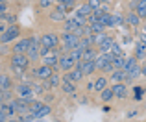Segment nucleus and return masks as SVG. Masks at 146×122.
I'll list each match as a JSON object with an SVG mask.
<instances>
[{"instance_id": "nucleus-1", "label": "nucleus", "mask_w": 146, "mask_h": 122, "mask_svg": "<svg viewBox=\"0 0 146 122\" xmlns=\"http://www.w3.org/2000/svg\"><path fill=\"white\" fill-rule=\"evenodd\" d=\"M59 44V37L56 33H43L41 35V46L48 48V50H56Z\"/></svg>"}, {"instance_id": "nucleus-2", "label": "nucleus", "mask_w": 146, "mask_h": 122, "mask_svg": "<svg viewBox=\"0 0 146 122\" xmlns=\"http://www.w3.org/2000/svg\"><path fill=\"white\" fill-rule=\"evenodd\" d=\"M28 65H30V58L26 54H13V56H11V67H13V68L26 70Z\"/></svg>"}, {"instance_id": "nucleus-3", "label": "nucleus", "mask_w": 146, "mask_h": 122, "mask_svg": "<svg viewBox=\"0 0 146 122\" xmlns=\"http://www.w3.org/2000/svg\"><path fill=\"white\" fill-rule=\"evenodd\" d=\"M19 35H21V28H19L17 24L7 26V30L2 33V44H7V43H11V41H15Z\"/></svg>"}, {"instance_id": "nucleus-4", "label": "nucleus", "mask_w": 146, "mask_h": 122, "mask_svg": "<svg viewBox=\"0 0 146 122\" xmlns=\"http://www.w3.org/2000/svg\"><path fill=\"white\" fill-rule=\"evenodd\" d=\"M15 93H17V98H24V100H32L33 96V87H30L28 83H19L17 87H15Z\"/></svg>"}, {"instance_id": "nucleus-5", "label": "nucleus", "mask_w": 146, "mask_h": 122, "mask_svg": "<svg viewBox=\"0 0 146 122\" xmlns=\"http://www.w3.org/2000/svg\"><path fill=\"white\" fill-rule=\"evenodd\" d=\"M30 46H32V41L30 39H21V41H17L11 48H13V54H28Z\"/></svg>"}, {"instance_id": "nucleus-6", "label": "nucleus", "mask_w": 146, "mask_h": 122, "mask_svg": "<svg viewBox=\"0 0 146 122\" xmlns=\"http://www.w3.org/2000/svg\"><path fill=\"white\" fill-rule=\"evenodd\" d=\"M54 68L52 67H48V65H41L39 68H35V72H33V74L37 76V78H41V80H50L54 76Z\"/></svg>"}, {"instance_id": "nucleus-7", "label": "nucleus", "mask_w": 146, "mask_h": 122, "mask_svg": "<svg viewBox=\"0 0 146 122\" xmlns=\"http://www.w3.org/2000/svg\"><path fill=\"white\" fill-rule=\"evenodd\" d=\"M74 63L76 61L70 58L68 54H65V56H61L59 58V68L61 70H65V72H68V70H72V67H74Z\"/></svg>"}, {"instance_id": "nucleus-8", "label": "nucleus", "mask_w": 146, "mask_h": 122, "mask_svg": "<svg viewBox=\"0 0 146 122\" xmlns=\"http://www.w3.org/2000/svg\"><path fill=\"white\" fill-rule=\"evenodd\" d=\"M78 68H82L83 74L89 76L96 70V65H94V61H78Z\"/></svg>"}, {"instance_id": "nucleus-9", "label": "nucleus", "mask_w": 146, "mask_h": 122, "mask_svg": "<svg viewBox=\"0 0 146 122\" xmlns=\"http://www.w3.org/2000/svg\"><path fill=\"white\" fill-rule=\"evenodd\" d=\"M113 93H115V96H118V98H126L128 96V85L126 83H113Z\"/></svg>"}, {"instance_id": "nucleus-10", "label": "nucleus", "mask_w": 146, "mask_h": 122, "mask_svg": "<svg viewBox=\"0 0 146 122\" xmlns=\"http://www.w3.org/2000/svg\"><path fill=\"white\" fill-rule=\"evenodd\" d=\"M141 21H143V19H141L135 11H129V13L124 17V22H126V24H129V26H139Z\"/></svg>"}, {"instance_id": "nucleus-11", "label": "nucleus", "mask_w": 146, "mask_h": 122, "mask_svg": "<svg viewBox=\"0 0 146 122\" xmlns=\"http://www.w3.org/2000/svg\"><path fill=\"white\" fill-rule=\"evenodd\" d=\"M126 76H128V72L122 70V68H118V70H113V72H111V78L109 80L113 83H122L126 80Z\"/></svg>"}, {"instance_id": "nucleus-12", "label": "nucleus", "mask_w": 146, "mask_h": 122, "mask_svg": "<svg viewBox=\"0 0 146 122\" xmlns=\"http://www.w3.org/2000/svg\"><path fill=\"white\" fill-rule=\"evenodd\" d=\"M63 26H65V32H72V33H74L78 28H82V26H80L78 22H76V19H74V17L67 19V21L63 22Z\"/></svg>"}, {"instance_id": "nucleus-13", "label": "nucleus", "mask_w": 146, "mask_h": 122, "mask_svg": "<svg viewBox=\"0 0 146 122\" xmlns=\"http://www.w3.org/2000/svg\"><path fill=\"white\" fill-rule=\"evenodd\" d=\"M67 13H63V11H59V9H54L52 13H50V21L52 22H65L67 21Z\"/></svg>"}, {"instance_id": "nucleus-14", "label": "nucleus", "mask_w": 146, "mask_h": 122, "mask_svg": "<svg viewBox=\"0 0 146 122\" xmlns=\"http://www.w3.org/2000/svg\"><path fill=\"white\" fill-rule=\"evenodd\" d=\"M96 58H98L96 50L91 46V48H87V50H83V58H82V61H94Z\"/></svg>"}, {"instance_id": "nucleus-15", "label": "nucleus", "mask_w": 146, "mask_h": 122, "mask_svg": "<svg viewBox=\"0 0 146 122\" xmlns=\"http://www.w3.org/2000/svg\"><path fill=\"white\" fill-rule=\"evenodd\" d=\"M94 13V9L89 6V4H82V6L78 7V11H76V15H80V17H87V15Z\"/></svg>"}, {"instance_id": "nucleus-16", "label": "nucleus", "mask_w": 146, "mask_h": 122, "mask_svg": "<svg viewBox=\"0 0 146 122\" xmlns=\"http://www.w3.org/2000/svg\"><path fill=\"white\" fill-rule=\"evenodd\" d=\"M115 41L111 39V37H107L106 41H104L102 44H100V54H107V52H111V48H113Z\"/></svg>"}, {"instance_id": "nucleus-17", "label": "nucleus", "mask_w": 146, "mask_h": 122, "mask_svg": "<svg viewBox=\"0 0 146 122\" xmlns=\"http://www.w3.org/2000/svg\"><path fill=\"white\" fill-rule=\"evenodd\" d=\"M135 13L139 15L141 19H146V0H139L135 6Z\"/></svg>"}, {"instance_id": "nucleus-18", "label": "nucleus", "mask_w": 146, "mask_h": 122, "mask_svg": "<svg viewBox=\"0 0 146 122\" xmlns=\"http://www.w3.org/2000/svg\"><path fill=\"white\" fill-rule=\"evenodd\" d=\"M137 61H144V58H146V48L143 46V44H137L135 46V56H133Z\"/></svg>"}, {"instance_id": "nucleus-19", "label": "nucleus", "mask_w": 146, "mask_h": 122, "mask_svg": "<svg viewBox=\"0 0 146 122\" xmlns=\"http://www.w3.org/2000/svg\"><path fill=\"white\" fill-rule=\"evenodd\" d=\"M94 89H96V91L107 89V78H106V76H100V78H96V82H94Z\"/></svg>"}, {"instance_id": "nucleus-20", "label": "nucleus", "mask_w": 146, "mask_h": 122, "mask_svg": "<svg viewBox=\"0 0 146 122\" xmlns=\"http://www.w3.org/2000/svg\"><path fill=\"white\" fill-rule=\"evenodd\" d=\"M50 111H52V109H50V105H46L44 104L43 107L39 109V111H35V113H32L33 117H35V119H43V117H46V115H50Z\"/></svg>"}, {"instance_id": "nucleus-21", "label": "nucleus", "mask_w": 146, "mask_h": 122, "mask_svg": "<svg viewBox=\"0 0 146 122\" xmlns=\"http://www.w3.org/2000/svg\"><path fill=\"white\" fill-rule=\"evenodd\" d=\"M113 96H115V93H113V89H111V87H107V89H104L102 93H100V98H102L104 102H109Z\"/></svg>"}, {"instance_id": "nucleus-22", "label": "nucleus", "mask_w": 146, "mask_h": 122, "mask_svg": "<svg viewBox=\"0 0 146 122\" xmlns=\"http://www.w3.org/2000/svg\"><path fill=\"white\" fill-rule=\"evenodd\" d=\"M61 89H63V93H67V94H72V93L76 91V85H74V82H63Z\"/></svg>"}, {"instance_id": "nucleus-23", "label": "nucleus", "mask_w": 146, "mask_h": 122, "mask_svg": "<svg viewBox=\"0 0 146 122\" xmlns=\"http://www.w3.org/2000/svg\"><path fill=\"white\" fill-rule=\"evenodd\" d=\"M135 67H137V59L135 58H126V63H124V68H122V70L129 72L131 68H135Z\"/></svg>"}, {"instance_id": "nucleus-24", "label": "nucleus", "mask_w": 146, "mask_h": 122, "mask_svg": "<svg viewBox=\"0 0 146 122\" xmlns=\"http://www.w3.org/2000/svg\"><path fill=\"white\" fill-rule=\"evenodd\" d=\"M68 56L78 63V61H82V58H83V50H82V48H74L72 52H68Z\"/></svg>"}, {"instance_id": "nucleus-25", "label": "nucleus", "mask_w": 146, "mask_h": 122, "mask_svg": "<svg viewBox=\"0 0 146 122\" xmlns=\"http://www.w3.org/2000/svg\"><path fill=\"white\" fill-rule=\"evenodd\" d=\"M0 89L2 91H9L11 89V80L7 74H2V83H0Z\"/></svg>"}, {"instance_id": "nucleus-26", "label": "nucleus", "mask_w": 146, "mask_h": 122, "mask_svg": "<svg viewBox=\"0 0 146 122\" xmlns=\"http://www.w3.org/2000/svg\"><path fill=\"white\" fill-rule=\"evenodd\" d=\"M124 22V17L118 13H111V26H120Z\"/></svg>"}, {"instance_id": "nucleus-27", "label": "nucleus", "mask_w": 146, "mask_h": 122, "mask_svg": "<svg viewBox=\"0 0 146 122\" xmlns=\"http://www.w3.org/2000/svg\"><path fill=\"white\" fill-rule=\"evenodd\" d=\"M106 39H107L106 33H94V35H93V43H94V46H96V44L100 46V44H102Z\"/></svg>"}, {"instance_id": "nucleus-28", "label": "nucleus", "mask_w": 146, "mask_h": 122, "mask_svg": "<svg viewBox=\"0 0 146 122\" xmlns=\"http://www.w3.org/2000/svg\"><path fill=\"white\" fill-rule=\"evenodd\" d=\"M89 26H91V32H93V35H94V33H104V30H106V26L100 24V22H94V24H89Z\"/></svg>"}, {"instance_id": "nucleus-29", "label": "nucleus", "mask_w": 146, "mask_h": 122, "mask_svg": "<svg viewBox=\"0 0 146 122\" xmlns=\"http://www.w3.org/2000/svg\"><path fill=\"white\" fill-rule=\"evenodd\" d=\"M59 83H61V76H57V74H54L52 78L48 80V87H52V89H56Z\"/></svg>"}, {"instance_id": "nucleus-30", "label": "nucleus", "mask_w": 146, "mask_h": 122, "mask_svg": "<svg viewBox=\"0 0 146 122\" xmlns=\"http://www.w3.org/2000/svg\"><path fill=\"white\" fill-rule=\"evenodd\" d=\"M124 63H126V58H118V56H115V59H113V67L117 68H124Z\"/></svg>"}, {"instance_id": "nucleus-31", "label": "nucleus", "mask_w": 146, "mask_h": 122, "mask_svg": "<svg viewBox=\"0 0 146 122\" xmlns=\"http://www.w3.org/2000/svg\"><path fill=\"white\" fill-rule=\"evenodd\" d=\"M111 54H113V56H118V58H126L124 50H122V48L118 46L117 43H115V44H113V48H111Z\"/></svg>"}, {"instance_id": "nucleus-32", "label": "nucleus", "mask_w": 146, "mask_h": 122, "mask_svg": "<svg viewBox=\"0 0 146 122\" xmlns=\"http://www.w3.org/2000/svg\"><path fill=\"white\" fill-rule=\"evenodd\" d=\"M100 24L111 26V13H102V15H100Z\"/></svg>"}, {"instance_id": "nucleus-33", "label": "nucleus", "mask_w": 146, "mask_h": 122, "mask_svg": "<svg viewBox=\"0 0 146 122\" xmlns=\"http://www.w3.org/2000/svg\"><path fill=\"white\" fill-rule=\"evenodd\" d=\"M87 4H89L94 11H98L100 7H102V0H87Z\"/></svg>"}, {"instance_id": "nucleus-34", "label": "nucleus", "mask_w": 146, "mask_h": 122, "mask_svg": "<svg viewBox=\"0 0 146 122\" xmlns=\"http://www.w3.org/2000/svg\"><path fill=\"white\" fill-rule=\"evenodd\" d=\"M133 91H135V100H141V98H143V94H144V87L137 85Z\"/></svg>"}, {"instance_id": "nucleus-35", "label": "nucleus", "mask_w": 146, "mask_h": 122, "mask_svg": "<svg viewBox=\"0 0 146 122\" xmlns=\"http://www.w3.org/2000/svg\"><path fill=\"white\" fill-rule=\"evenodd\" d=\"M56 2H57V4H65V6H67V7H70V9L76 6V2H74V0H56Z\"/></svg>"}, {"instance_id": "nucleus-36", "label": "nucleus", "mask_w": 146, "mask_h": 122, "mask_svg": "<svg viewBox=\"0 0 146 122\" xmlns=\"http://www.w3.org/2000/svg\"><path fill=\"white\" fill-rule=\"evenodd\" d=\"M6 11H7L6 2H0V19H4V17H6Z\"/></svg>"}, {"instance_id": "nucleus-37", "label": "nucleus", "mask_w": 146, "mask_h": 122, "mask_svg": "<svg viewBox=\"0 0 146 122\" xmlns=\"http://www.w3.org/2000/svg\"><path fill=\"white\" fill-rule=\"evenodd\" d=\"M139 44H143V46L146 48V33H144V32L139 33Z\"/></svg>"}, {"instance_id": "nucleus-38", "label": "nucleus", "mask_w": 146, "mask_h": 122, "mask_svg": "<svg viewBox=\"0 0 146 122\" xmlns=\"http://www.w3.org/2000/svg\"><path fill=\"white\" fill-rule=\"evenodd\" d=\"M54 4V0H39V6L41 7H50Z\"/></svg>"}, {"instance_id": "nucleus-39", "label": "nucleus", "mask_w": 146, "mask_h": 122, "mask_svg": "<svg viewBox=\"0 0 146 122\" xmlns=\"http://www.w3.org/2000/svg\"><path fill=\"white\" fill-rule=\"evenodd\" d=\"M7 100H11L9 91H2V102H7Z\"/></svg>"}, {"instance_id": "nucleus-40", "label": "nucleus", "mask_w": 146, "mask_h": 122, "mask_svg": "<svg viewBox=\"0 0 146 122\" xmlns=\"http://www.w3.org/2000/svg\"><path fill=\"white\" fill-rule=\"evenodd\" d=\"M4 19H6V21L9 22V26H11V24H15V15H6Z\"/></svg>"}, {"instance_id": "nucleus-41", "label": "nucleus", "mask_w": 146, "mask_h": 122, "mask_svg": "<svg viewBox=\"0 0 146 122\" xmlns=\"http://www.w3.org/2000/svg\"><path fill=\"white\" fill-rule=\"evenodd\" d=\"M141 68H143V76H146V63H144V65H143Z\"/></svg>"}, {"instance_id": "nucleus-42", "label": "nucleus", "mask_w": 146, "mask_h": 122, "mask_svg": "<svg viewBox=\"0 0 146 122\" xmlns=\"http://www.w3.org/2000/svg\"><path fill=\"white\" fill-rule=\"evenodd\" d=\"M7 122H21V120H7Z\"/></svg>"}, {"instance_id": "nucleus-43", "label": "nucleus", "mask_w": 146, "mask_h": 122, "mask_svg": "<svg viewBox=\"0 0 146 122\" xmlns=\"http://www.w3.org/2000/svg\"><path fill=\"white\" fill-rule=\"evenodd\" d=\"M0 2H7V0H0Z\"/></svg>"}]
</instances>
